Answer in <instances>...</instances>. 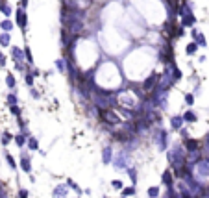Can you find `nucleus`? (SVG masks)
I'll return each mask as SVG.
<instances>
[{
  "label": "nucleus",
  "instance_id": "28",
  "mask_svg": "<svg viewBox=\"0 0 209 198\" xmlns=\"http://www.w3.org/2000/svg\"><path fill=\"white\" fill-rule=\"evenodd\" d=\"M111 187H113V189H120V191H122L124 183H122L120 180H113V181H111Z\"/></svg>",
  "mask_w": 209,
  "mask_h": 198
},
{
  "label": "nucleus",
  "instance_id": "35",
  "mask_svg": "<svg viewBox=\"0 0 209 198\" xmlns=\"http://www.w3.org/2000/svg\"><path fill=\"white\" fill-rule=\"evenodd\" d=\"M28 195H30V193H28L26 189H19V195H17V196L19 198H28Z\"/></svg>",
  "mask_w": 209,
  "mask_h": 198
},
{
  "label": "nucleus",
  "instance_id": "2",
  "mask_svg": "<svg viewBox=\"0 0 209 198\" xmlns=\"http://www.w3.org/2000/svg\"><path fill=\"white\" fill-rule=\"evenodd\" d=\"M159 78H161V76H157V72H152V76H148V78L145 80V83H143L145 91H146V93H152V91L155 89V83H157Z\"/></svg>",
  "mask_w": 209,
  "mask_h": 198
},
{
  "label": "nucleus",
  "instance_id": "25",
  "mask_svg": "<svg viewBox=\"0 0 209 198\" xmlns=\"http://www.w3.org/2000/svg\"><path fill=\"white\" fill-rule=\"evenodd\" d=\"M8 104H9V106H17V104H19V98H17V95H15V93L8 95Z\"/></svg>",
  "mask_w": 209,
  "mask_h": 198
},
{
  "label": "nucleus",
  "instance_id": "23",
  "mask_svg": "<svg viewBox=\"0 0 209 198\" xmlns=\"http://www.w3.org/2000/svg\"><path fill=\"white\" fill-rule=\"evenodd\" d=\"M0 44L2 46H9V34H0Z\"/></svg>",
  "mask_w": 209,
  "mask_h": 198
},
{
  "label": "nucleus",
  "instance_id": "9",
  "mask_svg": "<svg viewBox=\"0 0 209 198\" xmlns=\"http://www.w3.org/2000/svg\"><path fill=\"white\" fill-rule=\"evenodd\" d=\"M15 17H17V24H19L21 28H26V24H28V19H26V13L22 11L21 8L17 9V13H15Z\"/></svg>",
  "mask_w": 209,
  "mask_h": 198
},
{
  "label": "nucleus",
  "instance_id": "5",
  "mask_svg": "<svg viewBox=\"0 0 209 198\" xmlns=\"http://www.w3.org/2000/svg\"><path fill=\"white\" fill-rule=\"evenodd\" d=\"M170 128H172L174 132H180V130L183 128V117H181V115H174V117L170 119Z\"/></svg>",
  "mask_w": 209,
  "mask_h": 198
},
{
  "label": "nucleus",
  "instance_id": "1",
  "mask_svg": "<svg viewBox=\"0 0 209 198\" xmlns=\"http://www.w3.org/2000/svg\"><path fill=\"white\" fill-rule=\"evenodd\" d=\"M100 119L104 122H107V124H111V126L122 124V117L117 111H113L111 107H100Z\"/></svg>",
  "mask_w": 209,
  "mask_h": 198
},
{
  "label": "nucleus",
  "instance_id": "34",
  "mask_svg": "<svg viewBox=\"0 0 209 198\" xmlns=\"http://www.w3.org/2000/svg\"><path fill=\"white\" fill-rule=\"evenodd\" d=\"M26 85H30V87L33 85V76H32V72H28V74H26Z\"/></svg>",
  "mask_w": 209,
  "mask_h": 198
},
{
  "label": "nucleus",
  "instance_id": "26",
  "mask_svg": "<svg viewBox=\"0 0 209 198\" xmlns=\"http://www.w3.org/2000/svg\"><path fill=\"white\" fill-rule=\"evenodd\" d=\"M196 48H198V44H196V43H191V44H187V50H185V52H187L189 56H192V54L196 52Z\"/></svg>",
  "mask_w": 209,
  "mask_h": 198
},
{
  "label": "nucleus",
  "instance_id": "20",
  "mask_svg": "<svg viewBox=\"0 0 209 198\" xmlns=\"http://www.w3.org/2000/svg\"><path fill=\"white\" fill-rule=\"evenodd\" d=\"M67 187H70L72 191H76V195H82V193H84V191L80 189V185H78V183H74L72 180H67Z\"/></svg>",
  "mask_w": 209,
  "mask_h": 198
},
{
  "label": "nucleus",
  "instance_id": "12",
  "mask_svg": "<svg viewBox=\"0 0 209 198\" xmlns=\"http://www.w3.org/2000/svg\"><path fill=\"white\" fill-rule=\"evenodd\" d=\"M159 193H161V189H159L157 185H152V187L146 189V196L148 198H159Z\"/></svg>",
  "mask_w": 209,
  "mask_h": 198
},
{
  "label": "nucleus",
  "instance_id": "21",
  "mask_svg": "<svg viewBox=\"0 0 209 198\" xmlns=\"http://www.w3.org/2000/svg\"><path fill=\"white\" fill-rule=\"evenodd\" d=\"M6 85H8L9 89H15L17 81H15V76H13V74H8V76H6Z\"/></svg>",
  "mask_w": 209,
  "mask_h": 198
},
{
  "label": "nucleus",
  "instance_id": "7",
  "mask_svg": "<svg viewBox=\"0 0 209 198\" xmlns=\"http://www.w3.org/2000/svg\"><path fill=\"white\" fill-rule=\"evenodd\" d=\"M21 167H22V170L24 172H32V163H30V156L26 154V152H22L21 154Z\"/></svg>",
  "mask_w": 209,
  "mask_h": 198
},
{
  "label": "nucleus",
  "instance_id": "3",
  "mask_svg": "<svg viewBox=\"0 0 209 198\" xmlns=\"http://www.w3.org/2000/svg\"><path fill=\"white\" fill-rule=\"evenodd\" d=\"M154 139L159 143V150H167V146H168V132L167 130H159L157 137H154Z\"/></svg>",
  "mask_w": 209,
  "mask_h": 198
},
{
  "label": "nucleus",
  "instance_id": "37",
  "mask_svg": "<svg viewBox=\"0 0 209 198\" xmlns=\"http://www.w3.org/2000/svg\"><path fill=\"white\" fill-rule=\"evenodd\" d=\"M4 65H6V56L0 52V67H4Z\"/></svg>",
  "mask_w": 209,
  "mask_h": 198
},
{
  "label": "nucleus",
  "instance_id": "38",
  "mask_svg": "<svg viewBox=\"0 0 209 198\" xmlns=\"http://www.w3.org/2000/svg\"><path fill=\"white\" fill-rule=\"evenodd\" d=\"M21 6L22 8H26V6H28V0H21Z\"/></svg>",
  "mask_w": 209,
  "mask_h": 198
},
{
  "label": "nucleus",
  "instance_id": "33",
  "mask_svg": "<svg viewBox=\"0 0 209 198\" xmlns=\"http://www.w3.org/2000/svg\"><path fill=\"white\" fill-rule=\"evenodd\" d=\"M24 56H26V60H28V63H32V61H33V58H32V54H30V48H28V46L24 48Z\"/></svg>",
  "mask_w": 209,
  "mask_h": 198
},
{
  "label": "nucleus",
  "instance_id": "13",
  "mask_svg": "<svg viewBox=\"0 0 209 198\" xmlns=\"http://www.w3.org/2000/svg\"><path fill=\"white\" fill-rule=\"evenodd\" d=\"M67 196V185H58L54 189V198H65Z\"/></svg>",
  "mask_w": 209,
  "mask_h": 198
},
{
  "label": "nucleus",
  "instance_id": "15",
  "mask_svg": "<svg viewBox=\"0 0 209 198\" xmlns=\"http://www.w3.org/2000/svg\"><path fill=\"white\" fill-rule=\"evenodd\" d=\"M0 11H2L6 17H9V15H11V8L8 6V0H0Z\"/></svg>",
  "mask_w": 209,
  "mask_h": 198
},
{
  "label": "nucleus",
  "instance_id": "18",
  "mask_svg": "<svg viewBox=\"0 0 209 198\" xmlns=\"http://www.w3.org/2000/svg\"><path fill=\"white\" fill-rule=\"evenodd\" d=\"M137 193V189L131 185V187H122V198H130V196H133Z\"/></svg>",
  "mask_w": 209,
  "mask_h": 198
},
{
  "label": "nucleus",
  "instance_id": "8",
  "mask_svg": "<svg viewBox=\"0 0 209 198\" xmlns=\"http://www.w3.org/2000/svg\"><path fill=\"white\" fill-rule=\"evenodd\" d=\"M161 183H163V185H167V189H168V187H172L174 180H172V170H170V169H167V170L161 174Z\"/></svg>",
  "mask_w": 209,
  "mask_h": 198
},
{
  "label": "nucleus",
  "instance_id": "29",
  "mask_svg": "<svg viewBox=\"0 0 209 198\" xmlns=\"http://www.w3.org/2000/svg\"><path fill=\"white\" fill-rule=\"evenodd\" d=\"M192 22H194V19H192V15H191V13L183 15V26H189V24H192Z\"/></svg>",
  "mask_w": 209,
  "mask_h": 198
},
{
  "label": "nucleus",
  "instance_id": "31",
  "mask_svg": "<svg viewBox=\"0 0 209 198\" xmlns=\"http://www.w3.org/2000/svg\"><path fill=\"white\" fill-rule=\"evenodd\" d=\"M9 111H11V115H21V107L19 106H9Z\"/></svg>",
  "mask_w": 209,
  "mask_h": 198
},
{
  "label": "nucleus",
  "instance_id": "10",
  "mask_svg": "<svg viewBox=\"0 0 209 198\" xmlns=\"http://www.w3.org/2000/svg\"><path fill=\"white\" fill-rule=\"evenodd\" d=\"M181 117H183V122H187V124H192V122H196V120H198V115H196L194 111H191V109L185 111Z\"/></svg>",
  "mask_w": 209,
  "mask_h": 198
},
{
  "label": "nucleus",
  "instance_id": "24",
  "mask_svg": "<svg viewBox=\"0 0 209 198\" xmlns=\"http://www.w3.org/2000/svg\"><path fill=\"white\" fill-rule=\"evenodd\" d=\"M0 26H2V30L8 34V32L13 28V22H11V20H2V22H0Z\"/></svg>",
  "mask_w": 209,
  "mask_h": 198
},
{
  "label": "nucleus",
  "instance_id": "36",
  "mask_svg": "<svg viewBox=\"0 0 209 198\" xmlns=\"http://www.w3.org/2000/svg\"><path fill=\"white\" fill-rule=\"evenodd\" d=\"M30 95H32V96H33V98L37 100L39 98V96H41V95H39V91H37V89H33V87H32V91H30Z\"/></svg>",
  "mask_w": 209,
  "mask_h": 198
},
{
  "label": "nucleus",
  "instance_id": "4",
  "mask_svg": "<svg viewBox=\"0 0 209 198\" xmlns=\"http://www.w3.org/2000/svg\"><path fill=\"white\" fill-rule=\"evenodd\" d=\"M111 163L115 165V169H117V170H120V169H122V170H126V169H128V163H126V154H124V152H122V154H117V158L113 159Z\"/></svg>",
  "mask_w": 209,
  "mask_h": 198
},
{
  "label": "nucleus",
  "instance_id": "27",
  "mask_svg": "<svg viewBox=\"0 0 209 198\" xmlns=\"http://www.w3.org/2000/svg\"><path fill=\"white\" fill-rule=\"evenodd\" d=\"M11 133H8V132H6V133H4V137H0V143H2V144H4V146H6V144H9V141H11Z\"/></svg>",
  "mask_w": 209,
  "mask_h": 198
},
{
  "label": "nucleus",
  "instance_id": "11",
  "mask_svg": "<svg viewBox=\"0 0 209 198\" xmlns=\"http://www.w3.org/2000/svg\"><path fill=\"white\" fill-rule=\"evenodd\" d=\"M26 144H28V148H30L32 152L39 150V141H37L35 137H32V135H28V139H26Z\"/></svg>",
  "mask_w": 209,
  "mask_h": 198
},
{
  "label": "nucleus",
  "instance_id": "19",
  "mask_svg": "<svg viewBox=\"0 0 209 198\" xmlns=\"http://www.w3.org/2000/svg\"><path fill=\"white\" fill-rule=\"evenodd\" d=\"M26 139H28L26 133H17V137L13 139V141L17 143V146H24V144H26Z\"/></svg>",
  "mask_w": 209,
  "mask_h": 198
},
{
  "label": "nucleus",
  "instance_id": "32",
  "mask_svg": "<svg viewBox=\"0 0 209 198\" xmlns=\"http://www.w3.org/2000/svg\"><path fill=\"white\" fill-rule=\"evenodd\" d=\"M192 102H194V95H191V93L185 95V104H187V106H192Z\"/></svg>",
  "mask_w": 209,
  "mask_h": 198
},
{
  "label": "nucleus",
  "instance_id": "16",
  "mask_svg": "<svg viewBox=\"0 0 209 198\" xmlns=\"http://www.w3.org/2000/svg\"><path fill=\"white\" fill-rule=\"evenodd\" d=\"M185 146H187V152H196L198 150V143L192 141V139H185Z\"/></svg>",
  "mask_w": 209,
  "mask_h": 198
},
{
  "label": "nucleus",
  "instance_id": "30",
  "mask_svg": "<svg viewBox=\"0 0 209 198\" xmlns=\"http://www.w3.org/2000/svg\"><path fill=\"white\" fill-rule=\"evenodd\" d=\"M56 67H58L59 72H65V60H58L56 61Z\"/></svg>",
  "mask_w": 209,
  "mask_h": 198
},
{
  "label": "nucleus",
  "instance_id": "6",
  "mask_svg": "<svg viewBox=\"0 0 209 198\" xmlns=\"http://www.w3.org/2000/svg\"><path fill=\"white\" fill-rule=\"evenodd\" d=\"M111 161H113V148L111 146H104V150H102V163L104 165H111Z\"/></svg>",
  "mask_w": 209,
  "mask_h": 198
},
{
  "label": "nucleus",
  "instance_id": "22",
  "mask_svg": "<svg viewBox=\"0 0 209 198\" xmlns=\"http://www.w3.org/2000/svg\"><path fill=\"white\" fill-rule=\"evenodd\" d=\"M6 161H8V165H9V169H11V170H15V169H17V163H15L13 156H11V154H8V152H6Z\"/></svg>",
  "mask_w": 209,
  "mask_h": 198
},
{
  "label": "nucleus",
  "instance_id": "14",
  "mask_svg": "<svg viewBox=\"0 0 209 198\" xmlns=\"http://www.w3.org/2000/svg\"><path fill=\"white\" fill-rule=\"evenodd\" d=\"M11 54H13V60H15V63H21V61H22V56H24V52H22L21 48H17V46H11Z\"/></svg>",
  "mask_w": 209,
  "mask_h": 198
},
{
  "label": "nucleus",
  "instance_id": "17",
  "mask_svg": "<svg viewBox=\"0 0 209 198\" xmlns=\"http://www.w3.org/2000/svg\"><path fill=\"white\" fill-rule=\"evenodd\" d=\"M126 172L130 174V178H131V185L135 187V185H137V170H135L133 167H128V169H126Z\"/></svg>",
  "mask_w": 209,
  "mask_h": 198
}]
</instances>
